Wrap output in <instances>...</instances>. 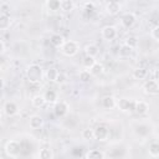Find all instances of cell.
<instances>
[{
  "instance_id": "27",
  "label": "cell",
  "mask_w": 159,
  "mask_h": 159,
  "mask_svg": "<svg viewBox=\"0 0 159 159\" xmlns=\"http://www.w3.org/2000/svg\"><path fill=\"white\" fill-rule=\"evenodd\" d=\"M55 157L53 152L50 148H41L39 152V158L40 159H52Z\"/></svg>"
},
{
  "instance_id": "34",
  "label": "cell",
  "mask_w": 159,
  "mask_h": 159,
  "mask_svg": "<svg viewBox=\"0 0 159 159\" xmlns=\"http://www.w3.org/2000/svg\"><path fill=\"white\" fill-rule=\"evenodd\" d=\"M83 10H84L86 12H92V11H94V2H93V1H87V2H84Z\"/></svg>"
},
{
  "instance_id": "39",
  "label": "cell",
  "mask_w": 159,
  "mask_h": 159,
  "mask_svg": "<svg viewBox=\"0 0 159 159\" xmlns=\"http://www.w3.org/2000/svg\"><path fill=\"white\" fill-rule=\"evenodd\" d=\"M2 88H4V80L0 78V89H2Z\"/></svg>"
},
{
  "instance_id": "23",
  "label": "cell",
  "mask_w": 159,
  "mask_h": 159,
  "mask_svg": "<svg viewBox=\"0 0 159 159\" xmlns=\"http://www.w3.org/2000/svg\"><path fill=\"white\" fill-rule=\"evenodd\" d=\"M63 42H65V39H63V36L60 35V34H52V35L50 36V43H51L52 46H55V47H61Z\"/></svg>"
},
{
  "instance_id": "8",
  "label": "cell",
  "mask_w": 159,
  "mask_h": 159,
  "mask_svg": "<svg viewBox=\"0 0 159 159\" xmlns=\"http://www.w3.org/2000/svg\"><path fill=\"white\" fill-rule=\"evenodd\" d=\"M93 132H94V139H96V140L103 142V140H106V139L109 138V129H108L104 124L97 125V127L93 129Z\"/></svg>"
},
{
  "instance_id": "40",
  "label": "cell",
  "mask_w": 159,
  "mask_h": 159,
  "mask_svg": "<svg viewBox=\"0 0 159 159\" xmlns=\"http://www.w3.org/2000/svg\"><path fill=\"white\" fill-rule=\"evenodd\" d=\"M1 70H2V62L0 61V71H1Z\"/></svg>"
},
{
  "instance_id": "21",
  "label": "cell",
  "mask_w": 159,
  "mask_h": 159,
  "mask_svg": "<svg viewBox=\"0 0 159 159\" xmlns=\"http://www.w3.org/2000/svg\"><path fill=\"white\" fill-rule=\"evenodd\" d=\"M89 72H91V75L93 76V77H98V76H101L103 72H104V66L101 63V62H94V65L89 68Z\"/></svg>"
},
{
  "instance_id": "6",
  "label": "cell",
  "mask_w": 159,
  "mask_h": 159,
  "mask_svg": "<svg viewBox=\"0 0 159 159\" xmlns=\"http://www.w3.org/2000/svg\"><path fill=\"white\" fill-rule=\"evenodd\" d=\"M101 35H102V37H103L104 40H107V41H113V40L118 36V30H117V27L113 26V25H107V26L102 27Z\"/></svg>"
},
{
  "instance_id": "24",
  "label": "cell",
  "mask_w": 159,
  "mask_h": 159,
  "mask_svg": "<svg viewBox=\"0 0 159 159\" xmlns=\"http://www.w3.org/2000/svg\"><path fill=\"white\" fill-rule=\"evenodd\" d=\"M43 97H45L46 103H48V104H53L55 102H57V93L55 89H47L43 93Z\"/></svg>"
},
{
  "instance_id": "20",
  "label": "cell",
  "mask_w": 159,
  "mask_h": 159,
  "mask_svg": "<svg viewBox=\"0 0 159 159\" xmlns=\"http://www.w3.org/2000/svg\"><path fill=\"white\" fill-rule=\"evenodd\" d=\"M46 7L51 12H57L61 10V0H46Z\"/></svg>"
},
{
  "instance_id": "22",
  "label": "cell",
  "mask_w": 159,
  "mask_h": 159,
  "mask_svg": "<svg viewBox=\"0 0 159 159\" xmlns=\"http://www.w3.org/2000/svg\"><path fill=\"white\" fill-rule=\"evenodd\" d=\"M11 26V20L9 15L5 14H0V31H5L9 30Z\"/></svg>"
},
{
  "instance_id": "35",
  "label": "cell",
  "mask_w": 159,
  "mask_h": 159,
  "mask_svg": "<svg viewBox=\"0 0 159 159\" xmlns=\"http://www.w3.org/2000/svg\"><path fill=\"white\" fill-rule=\"evenodd\" d=\"M0 10H1V14L7 15V14H9V11H10V6H9L7 4H2V5L0 6Z\"/></svg>"
},
{
  "instance_id": "25",
  "label": "cell",
  "mask_w": 159,
  "mask_h": 159,
  "mask_svg": "<svg viewBox=\"0 0 159 159\" xmlns=\"http://www.w3.org/2000/svg\"><path fill=\"white\" fill-rule=\"evenodd\" d=\"M148 153L152 158H158L159 157V143L157 140L152 142L149 144V149H148Z\"/></svg>"
},
{
  "instance_id": "14",
  "label": "cell",
  "mask_w": 159,
  "mask_h": 159,
  "mask_svg": "<svg viewBox=\"0 0 159 159\" xmlns=\"http://www.w3.org/2000/svg\"><path fill=\"white\" fill-rule=\"evenodd\" d=\"M102 103V107L104 109H113L116 108V104H117V99L114 96H104L101 101Z\"/></svg>"
},
{
  "instance_id": "17",
  "label": "cell",
  "mask_w": 159,
  "mask_h": 159,
  "mask_svg": "<svg viewBox=\"0 0 159 159\" xmlns=\"http://www.w3.org/2000/svg\"><path fill=\"white\" fill-rule=\"evenodd\" d=\"M83 51H84L86 55L92 56V57H97V56L99 55V47H98L97 45H94V43H88V45H86L84 48H83Z\"/></svg>"
},
{
  "instance_id": "1",
  "label": "cell",
  "mask_w": 159,
  "mask_h": 159,
  "mask_svg": "<svg viewBox=\"0 0 159 159\" xmlns=\"http://www.w3.org/2000/svg\"><path fill=\"white\" fill-rule=\"evenodd\" d=\"M26 78L30 83L32 84H36V83H40L43 78V70L40 65H36V63H32L27 68H26Z\"/></svg>"
},
{
  "instance_id": "15",
  "label": "cell",
  "mask_w": 159,
  "mask_h": 159,
  "mask_svg": "<svg viewBox=\"0 0 159 159\" xmlns=\"http://www.w3.org/2000/svg\"><path fill=\"white\" fill-rule=\"evenodd\" d=\"M148 76V70L144 68V67H135L132 72V77L134 80H138V81H142V80H145Z\"/></svg>"
},
{
  "instance_id": "16",
  "label": "cell",
  "mask_w": 159,
  "mask_h": 159,
  "mask_svg": "<svg viewBox=\"0 0 159 159\" xmlns=\"http://www.w3.org/2000/svg\"><path fill=\"white\" fill-rule=\"evenodd\" d=\"M86 159H103L106 158V153L99 149H91L84 154Z\"/></svg>"
},
{
  "instance_id": "33",
  "label": "cell",
  "mask_w": 159,
  "mask_h": 159,
  "mask_svg": "<svg viewBox=\"0 0 159 159\" xmlns=\"http://www.w3.org/2000/svg\"><path fill=\"white\" fill-rule=\"evenodd\" d=\"M150 37L154 40V41H159V26L155 25L152 30H150Z\"/></svg>"
},
{
  "instance_id": "30",
  "label": "cell",
  "mask_w": 159,
  "mask_h": 159,
  "mask_svg": "<svg viewBox=\"0 0 159 159\" xmlns=\"http://www.w3.org/2000/svg\"><path fill=\"white\" fill-rule=\"evenodd\" d=\"M78 77H80V81H81V82H83V83H88V82L92 80L93 76L91 75V72H89L88 70H82V71L80 72Z\"/></svg>"
},
{
  "instance_id": "4",
  "label": "cell",
  "mask_w": 159,
  "mask_h": 159,
  "mask_svg": "<svg viewBox=\"0 0 159 159\" xmlns=\"http://www.w3.org/2000/svg\"><path fill=\"white\" fill-rule=\"evenodd\" d=\"M134 104H135V101L132 99V98H119L117 99V104L116 107L123 112V113H133L134 112Z\"/></svg>"
},
{
  "instance_id": "32",
  "label": "cell",
  "mask_w": 159,
  "mask_h": 159,
  "mask_svg": "<svg viewBox=\"0 0 159 159\" xmlns=\"http://www.w3.org/2000/svg\"><path fill=\"white\" fill-rule=\"evenodd\" d=\"M124 43H125L127 46L132 47V48H135V47L138 46V37L134 36V35H130V36H128V37L124 40Z\"/></svg>"
},
{
  "instance_id": "28",
  "label": "cell",
  "mask_w": 159,
  "mask_h": 159,
  "mask_svg": "<svg viewBox=\"0 0 159 159\" xmlns=\"http://www.w3.org/2000/svg\"><path fill=\"white\" fill-rule=\"evenodd\" d=\"M96 62V57H92V56H88L86 55L83 58H82V66L86 68V70H89Z\"/></svg>"
},
{
  "instance_id": "18",
  "label": "cell",
  "mask_w": 159,
  "mask_h": 159,
  "mask_svg": "<svg viewBox=\"0 0 159 159\" xmlns=\"http://www.w3.org/2000/svg\"><path fill=\"white\" fill-rule=\"evenodd\" d=\"M31 104H32L35 108H42V107L46 104V101H45L43 94L37 93V94L32 96V98H31Z\"/></svg>"
},
{
  "instance_id": "11",
  "label": "cell",
  "mask_w": 159,
  "mask_h": 159,
  "mask_svg": "<svg viewBox=\"0 0 159 159\" xmlns=\"http://www.w3.org/2000/svg\"><path fill=\"white\" fill-rule=\"evenodd\" d=\"M29 125L31 129L34 130H39L40 128H42L43 125V119L41 116L39 114H32L30 118H29Z\"/></svg>"
},
{
  "instance_id": "12",
  "label": "cell",
  "mask_w": 159,
  "mask_h": 159,
  "mask_svg": "<svg viewBox=\"0 0 159 159\" xmlns=\"http://www.w3.org/2000/svg\"><path fill=\"white\" fill-rule=\"evenodd\" d=\"M134 112L139 116H143V114H147L149 112V104L145 102V101H135V104H134Z\"/></svg>"
},
{
  "instance_id": "31",
  "label": "cell",
  "mask_w": 159,
  "mask_h": 159,
  "mask_svg": "<svg viewBox=\"0 0 159 159\" xmlns=\"http://www.w3.org/2000/svg\"><path fill=\"white\" fill-rule=\"evenodd\" d=\"M81 134H82V138H83L84 140H93V139H94L93 128H84Z\"/></svg>"
},
{
  "instance_id": "19",
  "label": "cell",
  "mask_w": 159,
  "mask_h": 159,
  "mask_svg": "<svg viewBox=\"0 0 159 159\" xmlns=\"http://www.w3.org/2000/svg\"><path fill=\"white\" fill-rule=\"evenodd\" d=\"M58 73L60 72H58V70L56 67H48L46 70V72H45V77H46V80L48 82H56V78H57Z\"/></svg>"
},
{
  "instance_id": "3",
  "label": "cell",
  "mask_w": 159,
  "mask_h": 159,
  "mask_svg": "<svg viewBox=\"0 0 159 159\" xmlns=\"http://www.w3.org/2000/svg\"><path fill=\"white\" fill-rule=\"evenodd\" d=\"M4 149H5V153H6L7 157H10V158H17V157H20V154H21L22 147H21V143H20V142L11 139V140L6 142Z\"/></svg>"
},
{
  "instance_id": "9",
  "label": "cell",
  "mask_w": 159,
  "mask_h": 159,
  "mask_svg": "<svg viewBox=\"0 0 159 159\" xmlns=\"http://www.w3.org/2000/svg\"><path fill=\"white\" fill-rule=\"evenodd\" d=\"M137 21V16L134 12H125L122 17H120V24L124 29H130Z\"/></svg>"
},
{
  "instance_id": "26",
  "label": "cell",
  "mask_w": 159,
  "mask_h": 159,
  "mask_svg": "<svg viewBox=\"0 0 159 159\" xmlns=\"http://www.w3.org/2000/svg\"><path fill=\"white\" fill-rule=\"evenodd\" d=\"M75 9L73 0H61V11L63 12H71Z\"/></svg>"
},
{
  "instance_id": "5",
  "label": "cell",
  "mask_w": 159,
  "mask_h": 159,
  "mask_svg": "<svg viewBox=\"0 0 159 159\" xmlns=\"http://www.w3.org/2000/svg\"><path fill=\"white\" fill-rule=\"evenodd\" d=\"M143 93L147 96H157L159 93V83L157 80H147L142 86Z\"/></svg>"
},
{
  "instance_id": "7",
  "label": "cell",
  "mask_w": 159,
  "mask_h": 159,
  "mask_svg": "<svg viewBox=\"0 0 159 159\" xmlns=\"http://www.w3.org/2000/svg\"><path fill=\"white\" fill-rule=\"evenodd\" d=\"M70 111V104L66 101H57L53 103V113L57 117H65Z\"/></svg>"
},
{
  "instance_id": "13",
  "label": "cell",
  "mask_w": 159,
  "mask_h": 159,
  "mask_svg": "<svg viewBox=\"0 0 159 159\" xmlns=\"http://www.w3.org/2000/svg\"><path fill=\"white\" fill-rule=\"evenodd\" d=\"M106 11L109 14V15H117L119 14L120 11V4L116 0H111L106 4Z\"/></svg>"
},
{
  "instance_id": "2",
  "label": "cell",
  "mask_w": 159,
  "mask_h": 159,
  "mask_svg": "<svg viewBox=\"0 0 159 159\" xmlns=\"http://www.w3.org/2000/svg\"><path fill=\"white\" fill-rule=\"evenodd\" d=\"M60 48L62 55L67 57H73L80 52V42L76 40H66Z\"/></svg>"
},
{
  "instance_id": "37",
  "label": "cell",
  "mask_w": 159,
  "mask_h": 159,
  "mask_svg": "<svg viewBox=\"0 0 159 159\" xmlns=\"http://www.w3.org/2000/svg\"><path fill=\"white\" fill-rule=\"evenodd\" d=\"M5 52V43L0 40V55H2Z\"/></svg>"
},
{
  "instance_id": "38",
  "label": "cell",
  "mask_w": 159,
  "mask_h": 159,
  "mask_svg": "<svg viewBox=\"0 0 159 159\" xmlns=\"http://www.w3.org/2000/svg\"><path fill=\"white\" fill-rule=\"evenodd\" d=\"M153 75H154V78H153V80H157V81H158V70H154Z\"/></svg>"
},
{
  "instance_id": "29",
  "label": "cell",
  "mask_w": 159,
  "mask_h": 159,
  "mask_svg": "<svg viewBox=\"0 0 159 159\" xmlns=\"http://www.w3.org/2000/svg\"><path fill=\"white\" fill-rule=\"evenodd\" d=\"M133 50H134V48H132V47L127 46L125 43H123V45L120 46V48H119V56H120V57H129V56L133 53Z\"/></svg>"
},
{
  "instance_id": "36",
  "label": "cell",
  "mask_w": 159,
  "mask_h": 159,
  "mask_svg": "<svg viewBox=\"0 0 159 159\" xmlns=\"http://www.w3.org/2000/svg\"><path fill=\"white\" fill-rule=\"evenodd\" d=\"M56 82L57 83H65L66 82V76L63 73H58V76L56 78Z\"/></svg>"
},
{
  "instance_id": "10",
  "label": "cell",
  "mask_w": 159,
  "mask_h": 159,
  "mask_svg": "<svg viewBox=\"0 0 159 159\" xmlns=\"http://www.w3.org/2000/svg\"><path fill=\"white\" fill-rule=\"evenodd\" d=\"M4 113L7 116V117H14V116H16L17 113H19V106L14 102V101H7V102H5V104H4Z\"/></svg>"
}]
</instances>
